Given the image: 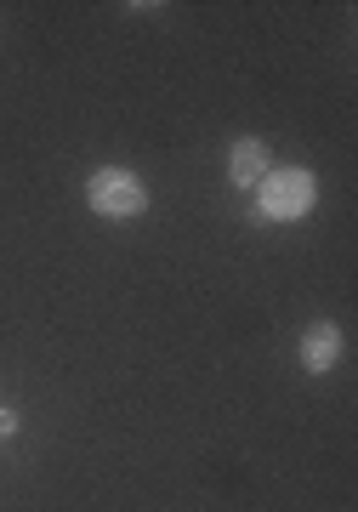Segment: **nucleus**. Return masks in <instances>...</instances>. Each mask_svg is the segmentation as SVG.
Listing matches in <instances>:
<instances>
[{
  "instance_id": "obj_4",
  "label": "nucleus",
  "mask_w": 358,
  "mask_h": 512,
  "mask_svg": "<svg viewBox=\"0 0 358 512\" xmlns=\"http://www.w3.org/2000/svg\"><path fill=\"white\" fill-rule=\"evenodd\" d=\"M341 359V330L330 325V319H319V325L302 330V365L313 370V376H324V370H336Z\"/></svg>"
},
{
  "instance_id": "obj_5",
  "label": "nucleus",
  "mask_w": 358,
  "mask_h": 512,
  "mask_svg": "<svg viewBox=\"0 0 358 512\" xmlns=\"http://www.w3.org/2000/svg\"><path fill=\"white\" fill-rule=\"evenodd\" d=\"M0 433H6V439L18 433V410H0Z\"/></svg>"
},
{
  "instance_id": "obj_2",
  "label": "nucleus",
  "mask_w": 358,
  "mask_h": 512,
  "mask_svg": "<svg viewBox=\"0 0 358 512\" xmlns=\"http://www.w3.org/2000/svg\"><path fill=\"white\" fill-rule=\"evenodd\" d=\"M86 205L97 211V217H114V222H131L148 211V188L137 171H126V165H97L86 177Z\"/></svg>"
},
{
  "instance_id": "obj_3",
  "label": "nucleus",
  "mask_w": 358,
  "mask_h": 512,
  "mask_svg": "<svg viewBox=\"0 0 358 512\" xmlns=\"http://www.w3.org/2000/svg\"><path fill=\"white\" fill-rule=\"evenodd\" d=\"M268 143L262 137H239V143L228 148V183L233 188H256L262 177H268Z\"/></svg>"
},
{
  "instance_id": "obj_1",
  "label": "nucleus",
  "mask_w": 358,
  "mask_h": 512,
  "mask_svg": "<svg viewBox=\"0 0 358 512\" xmlns=\"http://www.w3.org/2000/svg\"><path fill=\"white\" fill-rule=\"evenodd\" d=\"M256 194H262V200L251 205L256 222H296V217L313 211L319 183H313V171H307V165H285V171H268V177L256 183Z\"/></svg>"
}]
</instances>
